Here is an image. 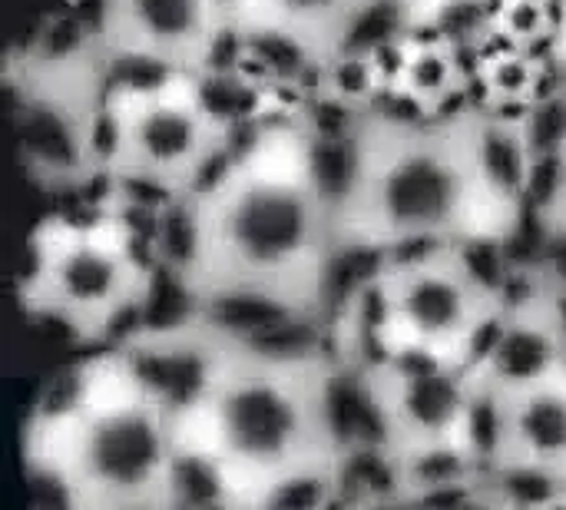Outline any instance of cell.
I'll return each mask as SVG.
<instances>
[{"label": "cell", "mask_w": 566, "mask_h": 510, "mask_svg": "<svg viewBox=\"0 0 566 510\" xmlns=\"http://www.w3.org/2000/svg\"><path fill=\"white\" fill-rule=\"evenodd\" d=\"M126 342L179 398L189 504H338L348 382L322 329H265L182 309Z\"/></svg>", "instance_id": "cell-1"}, {"label": "cell", "mask_w": 566, "mask_h": 510, "mask_svg": "<svg viewBox=\"0 0 566 510\" xmlns=\"http://www.w3.org/2000/svg\"><path fill=\"white\" fill-rule=\"evenodd\" d=\"M308 96L259 113L206 183L163 216L182 305L265 329H322L338 292L335 166Z\"/></svg>", "instance_id": "cell-2"}, {"label": "cell", "mask_w": 566, "mask_h": 510, "mask_svg": "<svg viewBox=\"0 0 566 510\" xmlns=\"http://www.w3.org/2000/svg\"><path fill=\"white\" fill-rule=\"evenodd\" d=\"M544 110L471 96L438 113L375 103L345 119L335 166L345 256L371 262L438 242L484 252L514 246L541 183Z\"/></svg>", "instance_id": "cell-3"}, {"label": "cell", "mask_w": 566, "mask_h": 510, "mask_svg": "<svg viewBox=\"0 0 566 510\" xmlns=\"http://www.w3.org/2000/svg\"><path fill=\"white\" fill-rule=\"evenodd\" d=\"M20 461L66 510L189 504L179 398L126 339L86 348L46 382L23 418Z\"/></svg>", "instance_id": "cell-4"}, {"label": "cell", "mask_w": 566, "mask_h": 510, "mask_svg": "<svg viewBox=\"0 0 566 510\" xmlns=\"http://www.w3.org/2000/svg\"><path fill=\"white\" fill-rule=\"evenodd\" d=\"M163 279V216L99 189L30 229L17 305L86 352L149 322Z\"/></svg>", "instance_id": "cell-5"}, {"label": "cell", "mask_w": 566, "mask_h": 510, "mask_svg": "<svg viewBox=\"0 0 566 510\" xmlns=\"http://www.w3.org/2000/svg\"><path fill=\"white\" fill-rule=\"evenodd\" d=\"M226 93V70H119L106 100L99 189L153 216L172 212L255 119Z\"/></svg>", "instance_id": "cell-6"}, {"label": "cell", "mask_w": 566, "mask_h": 510, "mask_svg": "<svg viewBox=\"0 0 566 510\" xmlns=\"http://www.w3.org/2000/svg\"><path fill=\"white\" fill-rule=\"evenodd\" d=\"M116 73L86 20L53 23V33H33L7 53L3 90L30 186L56 199H86L99 189Z\"/></svg>", "instance_id": "cell-7"}, {"label": "cell", "mask_w": 566, "mask_h": 510, "mask_svg": "<svg viewBox=\"0 0 566 510\" xmlns=\"http://www.w3.org/2000/svg\"><path fill=\"white\" fill-rule=\"evenodd\" d=\"M484 249L438 242L365 262L378 355L474 368L504 309V269Z\"/></svg>", "instance_id": "cell-8"}, {"label": "cell", "mask_w": 566, "mask_h": 510, "mask_svg": "<svg viewBox=\"0 0 566 510\" xmlns=\"http://www.w3.org/2000/svg\"><path fill=\"white\" fill-rule=\"evenodd\" d=\"M494 508L566 504V362L484 392Z\"/></svg>", "instance_id": "cell-9"}, {"label": "cell", "mask_w": 566, "mask_h": 510, "mask_svg": "<svg viewBox=\"0 0 566 510\" xmlns=\"http://www.w3.org/2000/svg\"><path fill=\"white\" fill-rule=\"evenodd\" d=\"M395 0H229L232 60L259 76L305 86L318 70L391 27Z\"/></svg>", "instance_id": "cell-10"}, {"label": "cell", "mask_w": 566, "mask_h": 510, "mask_svg": "<svg viewBox=\"0 0 566 510\" xmlns=\"http://www.w3.org/2000/svg\"><path fill=\"white\" fill-rule=\"evenodd\" d=\"M90 30L116 70L216 73L232 60L229 0H90Z\"/></svg>", "instance_id": "cell-11"}, {"label": "cell", "mask_w": 566, "mask_h": 510, "mask_svg": "<svg viewBox=\"0 0 566 510\" xmlns=\"http://www.w3.org/2000/svg\"><path fill=\"white\" fill-rule=\"evenodd\" d=\"M566 362V269L554 256L504 266V309L474 362L481 398L501 382Z\"/></svg>", "instance_id": "cell-12"}, {"label": "cell", "mask_w": 566, "mask_h": 510, "mask_svg": "<svg viewBox=\"0 0 566 510\" xmlns=\"http://www.w3.org/2000/svg\"><path fill=\"white\" fill-rule=\"evenodd\" d=\"M378 50L385 103L438 113L474 96L464 27H385Z\"/></svg>", "instance_id": "cell-13"}, {"label": "cell", "mask_w": 566, "mask_h": 510, "mask_svg": "<svg viewBox=\"0 0 566 510\" xmlns=\"http://www.w3.org/2000/svg\"><path fill=\"white\" fill-rule=\"evenodd\" d=\"M560 103V100H557ZM564 116L557 129L547 136L544 149V166H541V183L534 196V212L531 222L544 236L547 246L566 249V106L560 103Z\"/></svg>", "instance_id": "cell-14"}, {"label": "cell", "mask_w": 566, "mask_h": 510, "mask_svg": "<svg viewBox=\"0 0 566 510\" xmlns=\"http://www.w3.org/2000/svg\"><path fill=\"white\" fill-rule=\"evenodd\" d=\"M494 0H395L391 27H461L474 20Z\"/></svg>", "instance_id": "cell-15"}, {"label": "cell", "mask_w": 566, "mask_h": 510, "mask_svg": "<svg viewBox=\"0 0 566 510\" xmlns=\"http://www.w3.org/2000/svg\"><path fill=\"white\" fill-rule=\"evenodd\" d=\"M557 100H560V103H564V106H566V90H564V93H560V96H557Z\"/></svg>", "instance_id": "cell-16"}]
</instances>
